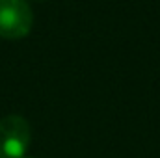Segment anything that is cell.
<instances>
[{"label": "cell", "mask_w": 160, "mask_h": 158, "mask_svg": "<svg viewBox=\"0 0 160 158\" xmlns=\"http://www.w3.org/2000/svg\"><path fill=\"white\" fill-rule=\"evenodd\" d=\"M32 130L21 116H6L0 119V158H24L30 147Z\"/></svg>", "instance_id": "obj_1"}, {"label": "cell", "mask_w": 160, "mask_h": 158, "mask_svg": "<svg viewBox=\"0 0 160 158\" xmlns=\"http://www.w3.org/2000/svg\"><path fill=\"white\" fill-rule=\"evenodd\" d=\"M34 13L24 0H0V37L22 39L30 34Z\"/></svg>", "instance_id": "obj_2"}, {"label": "cell", "mask_w": 160, "mask_h": 158, "mask_svg": "<svg viewBox=\"0 0 160 158\" xmlns=\"http://www.w3.org/2000/svg\"><path fill=\"white\" fill-rule=\"evenodd\" d=\"M24 158H28V156H24Z\"/></svg>", "instance_id": "obj_3"}]
</instances>
